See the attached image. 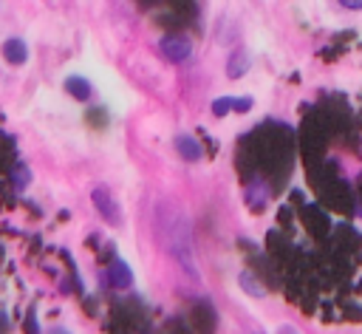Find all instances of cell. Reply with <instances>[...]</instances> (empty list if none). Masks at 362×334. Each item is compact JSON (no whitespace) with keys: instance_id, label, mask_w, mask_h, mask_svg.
<instances>
[{"instance_id":"obj_1","label":"cell","mask_w":362,"mask_h":334,"mask_svg":"<svg viewBox=\"0 0 362 334\" xmlns=\"http://www.w3.org/2000/svg\"><path fill=\"white\" fill-rule=\"evenodd\" d=\"M161 243L164 249L181 263V269H187V275H192L198 280V266H195V252H192V232H189V221L187 212H181L178 207L167 204V209L161 212Z\"/></svg>"},{"instance_id":"obj_2","label":"cell","mask_w":362,"mask_h":334,"mask_svg":"<svg viewBox=\"0 0 362 334\" xmlns=\"http://www.w3.org/2000/svg\"><path fill=\"white\" fill-rule=\"evenodd\" d=\"M158 48H161V54H164L167 59H173V62H184V59L192 54V42H189V37H184V34H167V37H161Z\"/></svg>"},{"instance_id":"obj_3","label":"cell","mask_w":362,"mask_h":334,"mask_svg":"<svg viewBox=\"0 0 362 334\" xmlns=\"http://www.w3.org/2000/svg\"><path fill=\"white\" fill-rule=\"evenodd\" d=\"M90 198H93L96 209L102 212V218H105L107 224H119V221H122V209H119V204H116V198L110 195L107 187H96Z\"/></svg>"},{"instance_id":"obj_4","label":"cell","mask_w":362,"mask_h":334,"mask_svg":"<svg viewBox=\"0 0 362 334\" xmlns=\"http://www.w3.org/2000/svg\"><path fill=\"white\" fill-rule=\"evenodd\" d=\"M107 280L113 289H127V286H133V272L127 269L124 260H113L107 269Z\"/></svg>"},{"instance_id":"obj_5","label":"cell","mask_w":362,"mask_h":334,"mask_svg":"<svg viewBox=\"0 0 362 334\" xmlns=\"http://www.w3.org/2000/svg\"><path fill=\"white\" fill-rule=\"evenodd\" d=\"M249 65H252V59H249V51H246V48H235V51L229 54V62H226V74H229L232 79H238V76H243V74L249 71Z\"/></svg>"},{"instance_id":"obj_6","label":"cell","mask_w":362,"mask_h":334,"mask_svg":"<svg viewBox=\"0 0 362 334\" xmlns=\"http://www.w3.org/2000/svg\"><path fill=\"white\" fill-rule=\"evenodd\" d=\"M249 105H252V99H249V96H218V99L212 102V113H215V116H223L229 108L249 110Z\"/></svg>"},{"instance_id":"obj_7","label":"cell","mask_w":362,"mask_h":334,"mask_svg":"<svg viewBox=\"0 0 362 334\" xmlns=\"http://www.w3.org/2000/svg\"><path fill=\"white\" fill-rule=\"evenodd\" d=\"M175 147H178V156L187 159V161H198L201 159V144L189 133H178L175 136Z\"/></svg>"},{"instance_id":"obj_8","label":"cell","mask_w":362,"mask_h":334,"mask_svg":"<svg viewBox=\"0 0 362 334\" xmlns=\"http://www.w3.org/2000/svg\"><path fill=\"white\" fill-rule=\"evenodd\" d=\"M3 54H6V59H8V62H25V57H28L25 42H23L20 37L6 40V42H3Z\"/></svg>"},{"instance_id":"obj_9","label":"cell","mask_w":362,"mask_h":334,"mask_svg":"<svg viewBox=\"0 0 362 334\" xmlns=\"http://www.w3.org/2000/svg\"><path fill=\"white\" fill-rule=\"evenodd\" d=\"M65 88H68V93L76 96V99H88V96H90V85H88V79H82V76H68V79H65Z\"/></svg>"},{"instance_id":"obj_10","label":"cell","mask_w":362,"mask_h":334,"mask_svg":"<svg viewBox=\"0 0 362 334\" xmlns=\"http://www.w3.org/2000/svg\"><path fill=\"white\" fill-rule=\"evenodd\" d=\"M240 283H243V289H246V292H252L255 297H263V289L257 286V280H255V277H249V272H243V275H240Z\"/></svg>"},{"instance_id":"obj_11","label":"cell","mask_w":362,"mask_h":334,"mask_svg":"<svg viewBox=\"0 0 362 334\" xmlns=\"http://www.w3.org/2000/svg\"><path fill=\"white\" fill-rule=\"evenodd\" d=\"M342 8H354V11H359V8H362V0H342Z\"/></svg>"},{"instance_id":"obj_12","label":"cell","mask_w":362,"mask_h":334,"mask_svg":"<svg viewBox=\"0 0 362 334\" xmlns=\"http://www.w3.org/2000/svg\"><path fill=\"white\" fill-rule=\"evenodd\" d=\"M0 328H6V314L0 311Z\"/></svg>"},{"instance_id":"obj_13","label":"cell","mask_w":362,"mask_h":334,"mask_svg":"<svg viewBox=\"0 0 362 334\" xmlns=\"http://www.w3.org/2000/svg\"><path fill=\"white\" fill-rule=\"evenodd\" d=\"M257 334H263V331H257Z\"/></svg>"}]
</instances>
